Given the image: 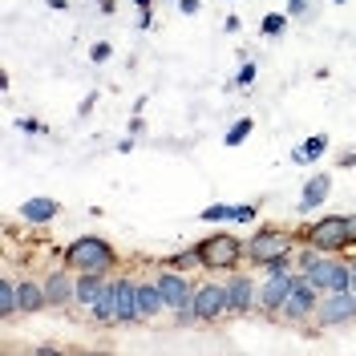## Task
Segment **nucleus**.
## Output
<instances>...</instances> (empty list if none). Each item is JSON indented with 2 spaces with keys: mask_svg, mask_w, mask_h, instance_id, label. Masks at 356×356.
Listing matches in <instances>:
<instances>
[{
  "mask_svg": "<svg viewBox=\"0 0 356 356\" xmlns=\"http://www.w3.org/2000/svg\"><path fill=\"white\" fill-rule=\"evenodd\" d=\"M304 280L316 291H344V288H353V267L340 264V259H316L304 271Z\"/></svg>",
  "mask_w": 356,
  "mask_h": 356,
  "instance_id": "7ed1b4c3",
  "label": "nucleus"
},
{
  "mask_svg": "<svg viewBox=\"0 0 356 356\" xmlns=\"http://www.w3.org/2000/svg\"><path fill=\"white\" fill-rule=\"evenodd\" d=\"M199 219H207V222H222V219L251 222V219H255V207H251V202H211Z\"/></svg>",
  "mask_w": 356,
  "mask_h": 356,
  "instance_id": "9b49d317",
  "label": "nucleus"
},
{
  "mask_svg": "<svg viewBox=\"0 0 356 356\" xmlns=\"http://www.w3.org/2000/svg\"><path fill=\"white\" fill-rule=\"evenodd\" d=\"M308 239L320 251H340V247H348L356 239V219H348V215H328V219L312 222Z\"/></svg>",
  "mask_w": 356,
  "mask_h": 356,
  "instance_id": "f257e3e1",
  "label": "nucleus"
},
{
  "mask_svg": "<svg viewBox=\"0 0 356 356\" xmlns=\"http://www.w3.org/2000/svg\"><path fill=\"white\" fill-rule=\"evenodd\" d=\"M17 312H21V300H17V288H13V284L4 280V284H0V316L8 320V316H17Z\"/></svg>",
  "mask_w": 356,
  "mask_h": 356,
  "instance_id": "4be33fe9",
  "label": "nucleus"
},
{
  "mask_svg": "<svg viewBox=\"0 0 356 356\" xmlns=\"http://www.w3.org/2000/svg\"><path fill=\"white\" fill-rule=\"evenodd\" d=\"M291 288H296V275L291 271H284V275H271L264 284V296H259V304H264L267 312H284V304H288Z\"/></svg>",
  "mask_w": 356,
  "mask_h": 356,
  "instance_id": "1a4fd4ad",
  "label": "nucleus"
},
{
  "mask_svg": "<svg viewBox=\"0 0 356 356\" xmlns=\"http://www.w3.org/2000/svg\"><path fill=\"white\" fill-rule=\"evenodd\" d=\"M134 4L142 8V24H150V13H146V8H150V0H134Z\"/></svg>",
  "mask_w": 356,
  "mask_h": 356,
  "instance_id": "c85d7f7f",
  "label": "nucleus"
},
{
  "mask_svg": "<svg viewBox=\"0 0 356 356\" xmlns=\"http://www.w3.org/2000/svg\"><path fill=\"white\" fill-rule=\"evenodd\" d=\"M336 4H340V0H336Z\"/></svg>",
  "mask_w": 356,
  "mask_h": 356,
  "instance_id": "72a5a7b5",
  "label": "nucleus"
},
{
  "mask_svg": "<svg viewBox=\"0 0 356 356\" xmlns=\"http://www.w3.org/2000/svg\"><path fill=\"white\" fill-rule=\"evenodd\" d=\"M227 304H231V312H251V304H255V284L247 275H235L227 284Z\"/></svg>",
  "mask_w": 356,
  "mask_h": 356,
  "instance_id": "f8f14e48",
  "label": "nucleus"
},
{
  "mask_svg": "<svg viewBox=\"0 0 356 356\" xmlns=\"http://www.w3.org/2000/svg\"><path fill=\"white\" fill-rule=\"evenodd\" d=\"M324 150H328V134H316V138H308V142H304L291 158H296V162H316Z\"/></svg>",
  "mask_w": 356,
  "mask_h": 356,
  "instance_id": "412c9836",
  "label": "nucleus"
},
{
  "mask_svg": "<svg viewBox=\"0 0 356 356\" xmlns=\"http://www.w3.org/2000/svg\"><path fill=\"white\" fill-rule=\"evenodd\" d=\"M158 291H162V300H166V308H178V312H195V296H191V280H182L175 271H166V275H158L154 280Z\"/></svg>",
  "mask_w": 356,
  "mask_h": 356,
  "instance_id": "0eeeda50",
  "label": "nucleus"
},
{
  "mask_svg": "<svg viewBox=\"0 0 356 356\" xmlns=\"http://www.w3.org/2000/svg\"><path fill=\"white\" fill-rule=\"evenodd\" d=\"M222 312H231V304H227V288L207 284V288L195 291V316H199V320H215V316H222Z\"/></svg>",
  "mask_w": 356,
  "mask_h": 356,
  "instance_id": "6e6552de",
  "label": "nucleus"
},
{
  "mask_svg": "<svg viewBox=\"0 0 356 356\" xmlns=\"http://www.w3.org/2000/svg\"><path fill=\"white\" fill-rule=\"evenodd\" d=\"M44 296H49V304H69V300H77V280L49 275L44 280Z\"/></svg>",
  "mask_w": 356,
  "mask_h": 356,
  "instance_id": "2eb2a0df",
  "label": "nucleus"
},
{
  "mask_svg": "<svg viewBox=\"0 0 356 356\" xmlns=\"http://www.w3.org/2000/svg\"><path fill=\"white\" fill-rule=\"evenodd\" d=\"M113 288H118V320H138L142 316L138 312V288H134L130 280H118Z\"/></svg>",
  "mask_w": 356,
  "mask_h": 356,
  "instance_id": "4468645a",
  "label": "nucleus"
},
{
  "mask_svg": "<svg viewBox=\"0 0 356 356\" xmlns=\"http://www.w3.org/2000/svg\"><path fill=\"white\" fill-rule=\"evenodd\" d=\"M312 308H316V288H312L304 275H296V288H291L288 304H284V316L288 320H304Z\"/></svg>",
  "mask_w": 356,
  "mask_h": 356,
  "instance_id": "9d476101",
  "label": "nucleus"
},
{
  "mask_svg": "<svg viewBox=\"0 0 356 356\" xmlns=\"http://www.w3.org/2000/svg\"><path fill=\"white\" fill-rule=\"evenodd\" d=\"M158 308H166L158 284H142V288H138V312H142V316H154Z\"/></svg>",
  "mask_w": 356,
  "mask_h": 356,
  "instance_id": "6ab92c4d",
  "label": "nucleus"
},
{
  "mask_svg": "<svg viewBox=\"0 0 356 356\" xmlns=\"http://www.w3.org/2000/svg\"><path fill=\"white\" fill-rule=\"evenodd\" d=\"M178 8H182L186 17H195V13H199V0H178Z\"/></svg>",
  "mask_w": 356,
  "mask_h": 356,
  "instance_id": "bb28decb",
  "label": "nucleus"
},
{
  "mask_svg": "<svg viewBox=\"0 0 356 356\" xmlns=\"http://www.w3.org/2000/svg\"><path fill=\"white\" fill-rule=\"evenodd\" d=\"M102 4H106V0H102Z\"/></svg>",
  "mask_w": 356,
  "mask_h": 356,
  "instance_id": "473e14b6",
  "label": "nucleus"
},
{
  "mask_svg": "<svg viewBox=\"0 0 356 356\" xmlns=\"http://www.w3.org/2000/svg\"><path fill=\"white\" fill-rule=\"evenodd\" d=\"M247 255H251L255 264H271V259H280V255H291V235L288 231H275V227H264V231H255V239L247 243Z\"/></svg>",
  "mask_w": 356,
  "mask_h": 356,
  "instance_id": "20e7f679",
  "label": "nucleus"
},
{
  "mask_svg": "<svg viewBox=\"0 0 356 356\" xmlns=\"http://www.w3.org/2000/svg\"><path fill=\"white\" fill-rule=\"evenodd\" d=\"M110 53H113V49H110V44H106V41H97V44H93V49H89V57H93L97 65H102V61H110Z\"/></svg>",
  "mask_w": 356,
  "mask_h": 356,
  "instance_id": "393cba45",
  "label": "nucleus"
},
{
  "mask_svg": "<svg viewBox=\"0 0 356 356\" xmlns=\"http://www.w3.org/2000/svg\"><path fill=\"white\" fill-rule=\"evenodd\" d=\"M53 215H57V202H53V199H29L21 207V219L24 222H49Z\"/></svg>",
  "mask_w": 356,
  "mask_h": 356,
  "instance_id": "f3484780",
  "label": "nucleus"
},
{
  "mask_svg": "<svg viewBox=\"0 0 356 356\" xmlns=\"http://www.w3.org/2000/svg\"><path fill=\"white\" fill-rule=\"evenodd\" d=\"M65 264L77 267V271H97V275H106L113 267V251L106 239H77V243L65 251Z\"/></svg>",
  "mask_w": 356,
  "mask_h": 356,
  "instance_id": "f03ea898",
  "label": "nucleus"
},
{
  "mask_svg": "<svg viewBox=\"0 0 356 356\" xmlns=\"http://www.w3.org/2000/svg\"><path fill=\"white\" fill-rule=\"evenodd\" d=\"M356 316V291L344 288V291H328V300L320 304V324H344V320H353Z\"/></svg>",
  "mask_w": 356,
  "mask_h": 356,
  "instance_id": "423d86ee",
  "label": "nucleus"
},
{
  "mask_svg": "<svg viewBox=\"0 0 356 356\" xmlns=\"http://www.w3.org/2000/svg\"><path fill=\"white\" fill-rule=\"evenodd\" d=\"M284 24H288L284 13H267V17H264V33H267V37H275V33H284Z\"/></svg>",
  "mask_w": 356,
  "mask_h": 356,
  "instance_id": "b1692460",
  "label": "nucleus"
},
{
  "mask_svg": "<svg viewBox=\"0 0 356 356\" xmlns=\"http://www.w3.org/2000/svg\"><path fill=\"white\" fill-rule=\"evenodd\" d=\"M93 316H97L102 324H106V320H118V288H113V284L102 291V296H97V304H93Z\"/></svg>",
  "mask_w": 356,
  "mask_h": 356,
  "instance_id": "aec40b11",
  "label": "nucleus"
},
{
  "mask_svg": "<svg viewBox=\"0 0 356 356\" xmlns=\"http://www.w3.org/2000/svg\"><path fill=\"white\" fill-rule=\"evenodd\" d=\"M17 126H21L24 134H37V130H41V126H37V122H29V118H21V122H17Z\"/></svg>",
  "mask_w": 356,
  "mask_h": 356,
  "instance_id": "cd10ccee",
  "label": "nucleus"
},
{
  "mask_svg": "<svg viewBox=\"0 0 356 356\" xmlns=\"http://www.w3.org/2000/svg\"><path fill=\"white\" fill-rule=\"evenodd\" d=\"M17 300H21V312H37L41 304H49L44 288H37L33 280H21V284H17Z\"/></svg>",
  "mask_w": 356,
  "mask_h": 356,
  "instance_id": "a211bd4d",
  "label": "nucleus"
},
{
  "mask_svg": "<svg viewBox=\"0 0 356 356\" xmlns=\"http://www.w3.org/2000/svg\"><path fill=\"white\" fill-rule=\"evenodd\" d=\"M251 81H255V65L247 61V65L239 69V77H235V86H251Z\"/></svg>",
  "mask_w": 356,
  "mask_h": 356,
  "instance_id": "a878e982",
  "label": "nucleus"
},
{
  "mask_svg": "<svg viewBox=\"0 0 356 356\" xmlns=\"http://www.w3.org/2000/svg\"><path fill=\"white\" fill-rule=\"evenodd\" d=\"M328 191H332V178L328 175H312L304 182V195H300V211H316L320 202L328 199Z\"/></svg>",
  "mask_w": 356,
  "mask_h": 356,
  "instance_id": "ddd939ff",
  "label": "nucleus"
},
{
  "mask_svg": "<svg viewBox=\"0 0 356 356\" xmlns=\"http://www.w3.org/2000/svg\"><path fill=\"white\" fill-rule=\"evenodd\" d=\"M308 8V0H291V13H304Z\"/></svg>",
  "mask_w": 356,
  "mask_h": 356,
  "instance_id": "c756f323",
  "label": "nucleus"
},
{
  "mask_svg": "<svg viewBox=\"0 0 356 356\" xmlns=\"http://www.w3.org/2000/svg\"><path fill=\"white\" fill-rule=\"evenodd\" d=\"M199 255H202L207 267H235L243 259V243L231 239V235H211V239L199 247Z\"/></svg>",
  "mask_w": 356,
  "mask_h": 356,
  "instance_id": "39448f33",
  "label": "nucleus"
},
{
  "mask_svg": "<svg viewBox=\"0 0 356 356\" xmlns=\"http://www.w3.org/2000/svg\"><path fill=\"white\" fill-rule=\"evenodd\" d=\"M251 130H255V118H239V122L227 130V146H243Z\"/></svg>",
  "mask_w": 356,
  "mask_h": 356,
  "instance_id": "5701e85b",
  "label": "nucleus"
},
{
  "mask_svg": "<svg viewBox=\"0 0 356 356\" xmlns=\"http://www.w3.org/2000/svg\"><path fill=\"white\" fill-rule=\"evenodd\" d=\"M102 291H106V284H102V275H97V271H81V280H77V304H86V308H93Z\"/></svg>",
  "mask_w": 356,
  "mask_h": 356,
  "instance_id": "dca6fc26",
  "label": "nucleus"
},
{
  "mask_svg": "<svg viewBox=\"0 0 356 356\" xmlns=\"http://www.w3.org/2000/svg\"><path fill=\"white\" fill-rule=\"evenodd\" d=\"M353 291H356V264H353Z\"/></svg>",
  "mask_w": 356,
  "mask_h": 356,
  "instance_id": "2f4dec72",
  "label": "nucleus"
},
{
  "mask_svg": "<svg viewBox=\"0 0 356 356\" xmlns=\"http://www.w3.org/2000/svg\"><path fill=\"white\" fill-rule=\"evenodd\" d=\"M49 8H61V13H65V8H69V0H49Z\"/></svg>",
  "mask_w": 356,
  "mask_h": 356,
  "instance_id": "7c9ffc66",
  "label": "nucleus"
}]
</instances>
